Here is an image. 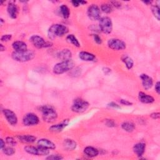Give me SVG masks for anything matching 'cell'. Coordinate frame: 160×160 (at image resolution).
I'll list each match as a JSON object with an SVG mask.
<instances>
[{
    "label": "cell",
    "mask_w": 160,
    "mask_h": 160,
    "mask_svg": "<svg viewBox=\"0 0 160 160\" xmlns=\"http://www.w3.org/2000/svg\"><path fill=\"white\" fill-rule=\"evenodd\" d=\"M68 28L61 24H52L48 29V38L53 40L58 37H61L68 32Z\"/></svg>",
    "instance_id": "6da1fadb"
},
{
    "label": "cell",
    "mask_w": 160,
    "mask_h": 160,
    "mask_svg": "<svg viewBox=\"0 0 160 160\" xmlns=\"http://www.w3.org/2000/svg\"><path fill=\"white\" fill-rule=\"evenodd\" d=\"M42 112V117L44 121L47 122H52L58 118V114L56 110L50 106H43L40 108Z\"/></svg>",
    "instance_id": "7a4b0ae2"
},
{
    "label": "cell",
    "mask_w": 160,
    "mask_h": 160,
    "mask_svg": "<svg viewBox=\"0 0 160 160\" xmlns=\"http://www.w3.org/2000/svg\"><path fill=\"white\" fill-rule=\"evenodd\" d=\"M74 62L70 59L68 61H62L55 64L53 67V72L56 74H61L68 71L71 70L74 67Z\"/></svg>",
    "instance_id": "3957f363"
},
{
    "label": "cell",
    "mask_w": 160,
    "mask_h": 160,
    "mask_svg": "<svg viewBox=\"0 0 160 160\" xmlns=\"http://www.w3.org/2000/svg\"><path fill=\"white\" fill-rule=\"evenodd\" d=\"M35 56L33 51L27 50L25 51H14L12 53V58L19 62H27L32 60Z\"/></svg>",
    "instance_id": "277c9868"
},
{
    "label": "cell",
    "mask_w": 160,
    "mask_h": 160,
    "mask_svg": "<svg viewBox=\"0 0 160 160\" xmlns=\"http://www.w3.org/2000/svg\"><path fill=\"white\" fill-rule=\"evenodd\" d=\"M29 40L34 46L37 48H46L51 47L52 44L49 41H45L42 37L38 35H33L30 38Z\"/></svg>",
    "instance_id": "5b68a950"
},
{
    "label": "cell",
    "mask_w": 160,
    "mask_h": 160,
    "mask_svg": "<svg viewBox=\"0 0 160 160\" xmlns=\"http://www.w3.org/2000/svg\"><path fill=\"white\" fill-rule=\"evenodd\" d=\"M89 102L85 100L80 98L74 99V102L71 106V110L73 112L80 113L84 112L89 107Z\"/></svg>",
    "instance_id": "8992f818"
},
{
    "label": "cell",
    "mask_w": 160,
    "mask_h": 160,
    "mask_svg": "<svg viewBox=\"0 0 160 160\" xmlns=\"http://www.w3.org/2000/svg\"><path fill=\"white\" fill-rule=\"evenodd\" d=\"M24 150L26 152L36 155V156H45L49 153V151L48 149L42 148L41 146H26Z\"/></svg>",
    "instance_id": "52a82bcc"
},
{
    "label": "cell",
    "mask_w": 160,
    "mask_h": 160,
    "mask_svg": "<svg viewBox=\"0 0 160 160\" xmlns=\"http://www.w3.org/2000/svg\"><path fill=\"white\" fill-rule=\"evenodd\" d=\"M99 28L104 34H110L112 30L111 19L107 16L101 18L99 20Z\"/></svg>",
    "instance_id": "ba28073f"
},
{
    "label": "cell",
    "mask_w": 160,
    "mask_h": 160,
    "mask_svg": "<svg viewBox=\"0 0 160 160\" xmlns=\"http://www.w3.org/2000/svg\"><path fill=\"white\" fill-rule=\"evenodd\" d=\"M108 45L110 49L115 51L123 50L126 47V44L123 41L116 38L109 39L108 41Z\"/></svg>",
    "instance_id": "9c48e42d"
},
{
    "label": "cell",
    "mask_w": 160,
    "mask_h": 160,
    "mask_svg": "<svg viewBox=\"0 0 160 160\" xmlns=\"http://www.w3.org/2000/svg\"><path fill=\"white\" fill-rule=\"evenodd\" d=\"M39 122V119L36 114L34 113L26 114L22 119V123L24 126H31L37 125Z\"/></svg>",
    "instance_id": "30bf717a"
},
{
    "label": "cell",
    "mask_w": 160,
    "mask_h": 160,
    "mask_svg": "<svg viewBox=\"0 0 160 160\" xmlns=\"http://www.w3.org/2000/svg\"><path fill=\"white\" fill-rule=\"evenodd\" d=\"M88 16L92 21L99 20L101 16V12L96 4H92L88 9Z\"/></svg>",
    "instance_id": "8fae6325"
},
{
    "label": "cell",
    "mask_w": 160,
    "mask_h": 160,
    "mask_svg": "<svg viewBox=\"0 0 160 160\" xmlns=\"http://www.w3.org/2000/svg\"><path fill=\"white\" fill-rule=\"evenodd\" d=\"M2 112L9 124L12 126H14L17 124L18 118L16 116V114L12 111L8 109H3Z\"/></svg>",
    "instance_id": "7c38bea8"
},
{
    "label": "cell",
    "mask_w": 160,
    "mask_h": 160,
    "mask_svg": "<svg viewBox=\"0 0 160 160\" xmlns=\"http://www.w3.org/2000/svg\"><path fill=\"white\" fill-rule=\"evenodd\" d=\"M139 77L142 81V85L144 89L148 90L152 86L153 81L151 77L146 74H142L140 75Z\"/></svg>",
    "instance_id": "4fadbf2b"
},
{
    "label": "cell",
    "mask_w": 160,
    "mask_h": 160,
    "mask_svg": "<svg viewBox=\"0 0 160 160\" xmlns=\"http://www.w3.org/2000/svg\"><path fill=\"white\" fill-rule=\"evenodd\" d=\"M37 144L38 146L48 149H54L56 148L55 144L48 139H40L38 141Z\"/></svg>",
    "instance_id": "5bb4252c"
},
{
    "label": "cell",
    "mask_w": 160,
    "mask_h": 160,
    "mask_svg": "<svg viewBox=\"0 0 160 160\" xmlns=\"http://www.w3.org/2000/svg\"><path fill=\"white\" fill-rule=\"evenodd\" d=\"M68 123H69V121L68 119H64L61 122H59L58 124H54V125L51 126L49 128V130L51 132H61L68 126Z\"/></svg>",
    "instance_id": "9a60e30c"
},
{
    "label": "cell",
    "mask_w": 160,
    "mask_h": 160,
    "mask_svg": "<svg viewBox=\"0 0 160 160\" xmlns=\"http://www.w3.org/2000/svg\"><path fill=\"white\" fill-rule=\"evenodd\" d=\"M8 12L12 19H16L18 14V8L13 2H9L7 8Z\"/></svg>",
    "instance_id": "2e32d148"
},
{
    "label": "cell",
    "mask_w": 160,
    "mask_h": 160,
    "mask_svg": "<svg viewBox=\"0 0 160 160\" xmlns=\"http://www.w3.org/2000/svg\"><path fill=\"white\" fill-rule=\"evenodd\" d=\"M138 98L141 102L145 103V104H151L154 101V99L152 96L149 94H147L143 92H139Z\"/></svg>",
    "instance_id": "e0dca14e"
},
{
    "label": "cell",
    "mask_w": 160,
    "mask_h": 160,
    "mask_svg": "<svg viewBox=\"0 0 160 160\" xmlns=\"http://www.w3.org/2000/svg\"><path fill=\"white\" fill-rule=\"evenodd\" d=\"M12 46L13 49L15 50V51L21 52V51H25L28 50V46L26 43L21 41H14L12 43Z\"/></svg>",
    "instance_id": "ac0fdd59"
},
{
    "label": "cell",
    "mask_w": 160,
    "mask_h": 160,
    "mask_svg": "<svg viewBox=\"0 0 160 160\" xmlns=\"http://www.w3.org/2000/svg\"><path fill=\"white\" fill-rule=\"evenodd\" d=\"M58 57L62 61H68L71 59L72 53L71 51L68 49H64L59 52L58 54Z\"/></svg>",
    "instance_id": "d6986e66"
},
{
    "label": "cell",
    "mask_w": 160,
    "mask_h": 160,
    "mask_svg": "<svg viewBox=\"0 0 160 160\" xmlns=\"http://www.w3.org/2000/svg\"><path fill=\"white\" fill-rule=\"evenodd\" d=\"M146 145L143 142L136 143L133 147V151L138 156H141L145 151Z\"/></svg>",
    "instance_id": "ffe728a7"
},
{
    "label": "cell",
    "mask_w": 160,
    "mask_h": 160,
    "mask_svg": "<svg viewBox=\"0 0 160 160\" xmlns=\"http://www.w3.org/2000/svg\"><path fill=\"white\" fill-rule=\"evenodd\" d=\"M17 138L21 142L24 143H32L36 140V138L35 136L29 134L18 135Z\"/></svg>",
    "instance_id": "44dd1931"
},
{
    "label": "cell",
    "mask_w": 160,
    "mask_h": 160,
    "mask_svg": "<svg viewBox=\"0 0 160 160\" xmlns=\"http://www.w3.org/2000/svg\"><path fill=\"white\" fill-rule=\"evenodd\" d=\"M79 58L84 61H92L95 59L96 56L92 53L86 51H81L79 53Z\"/></svg>",
    "instance_id": "7402d4cb"
},
{
    "label": "cell",
    "mask_w": 160,
    "mask_h": 160,
    "mask_svg": "<svg viewBox=\"0 0 160 160\" xmlns=\"http://www.w3.org/2000/svg\"><path fill=\"white\" fill-rule=\"evenodd\" d=\"M63 146L67 151H72L76 149L77 144L73 139H66L63 142Z\"/></svg>",
    "instance_id": "603a6c76"
},
{
    "label": "cell",
    "mask_w": 160,
    "mask_h": 160,
    "mask_svg": "<svg viewBox=\"0 0 160 160\" xmlns=\"http://www.w3.org/2000/svg\"><path fill=\"white\" fill-rule=\"evenodd\" d=\"M84 153L89 158H94L98 155L99 151L95 148L87 146L84 149Z\"/></svg>",
    "instance_id": "cb8c5ba5"
},
{
    "label": "cell",
    "mask_w": 160,
    "mask_h": 160,
    "mask_svg": "<svg viewBox=\"0 0 160 160\" xmlns=\"http://www.w3.org/2000/svg\"><path fill=\"white\" fill-rule=\"evenodd\" d=\"M122 61L125 64L126 67L128 69H131L133 67L134 61L130 57L124 55L122 57Z\"/></svg>",
    "instance_id": "d4e9b609"
},
{
    "label": "cell",
    "mask_w": 160,
    "mask_h": 160,
    "mask_svg": "<svg viewBox=\"0 0 160 160\" xmlns=\"http://www.w3.org/2000/svg\"><path fill=\"white\" fill-rule=\"evenodd\" d=\"M121 128L122 129H124V131H126L127 132H132L134 131V129L135 128V126L132 122L126 121V122H124L122 123Z\"/></svg>",
    "instance_id": "484cf974"
},
{
    "label": "cell",
    "mask_w": 160,
    "mask_h": 160,
    "mask_svg": "<svg viewBox=\"0 0 160 160\" xmlns=\"http://www.w3.org/2000/svg\"><path fill=\"white\" fill-rule=\"evenodd\" d=\"M66 39L68 40V41L70 43H71L73 46L77 47V48H79L80 47V43L78 41V39L73 35V34H69L66 37Z\"/></svg>",
    "instance_id": "4316f807"
},
{
    "label": "cell",
    "mask_w": 160,
    "mask_h": 160,
    "mask_svg": "<svg viewBox=\"0 0 160 160\" xmlns=\"http://www.w3.org/2000/svg\"><path fill=\"white\" fill-rule=\"evenodd\" d=\"M59 11H60L61 16L64 19H67V18H68L69 17V14H70L69 9L68 8V6H66V5L62 4V6H61V7L59 8Z\"/></svg>",
    "instance_id": "83f0119b"
},
{
    "label": "cell",
    "mask_w": 160,
    "mask_h": 160,
    "mask_svg": "<svg viewBox=\"0 0 160 160\" xmlns=\"http://www.w3.org/2000/svg\"><path fill=\"white\" fill-rule=\"evenodd\" d=\"M101 9L105 13H110L112 11V6L111 4L104 3L101 5Z\"/></svg>",
    "instance_id": "f1b7e54d"
},
{
    "label": "cell",
    "mask_w": 160,
    "mask_h": 160,
    "mask_svg": "<svg viewBox=\"0 0 160 160\" xmlns=\"http://www.w3.org/2000/svg\"><path fill=\"white\" fill-rule=\"evenodd\" d=\"M152 12L154 15V16L158 19V21H159L160 19V15H159V7L158 5H154L151 8Z\"/></svg>",
    "instance_id": "f546056e"
},
{
    "label": "cell",
    "mask_w": 160,
    "mask_h": 160,
    "mask_svg": "<svg viewBox=\"0 0 160 160\" xmlns=\"http://www.w3.org/2000/svg\"><path fill=\"white\" fill-rule=\"evenodd\" d=\"M2 151L7 156H11L14 154L15 149L11 146H8V147H4L2 149Z\"/></svg>",
    "instance_id": "4dcf8cb0"
},
{
    "label": "cell",
    "mask_w": 160,
    "mask_h": 160,
    "mask_svg": "<svg viewBox=\"0 0 160 160\" xmlns=\"http://www.w3.org/2000/svg\"><path fill=\"white\" fill-rule=\"evenodd\" d=\"M6 142L10 146H14L16 144V141L12 137H7L6 138Z\"/></svg>",
    "instance_id": "1f68e13d"
},
{
    "label": "cell",
    "mask_w": 160,
    "mask_h": 160,
    "mask_svg": "<svg viewBox=\"0 0 160 160\" xmlns=\"http://www.w3.org/2000/svg\"><path fill=\"white\" fill-rule=\"evenodd\" d=\"M62 158H63V157L59 154H52V155L49 156L48 157L46 158L47 159H52V160H59V159H61Z\"/></svg>",
    "instance_id": "d6a6232c"
},
{
    "label": "cell",
    "mask_w": 160,
    "mask_h": 160,
    "mask_svg": "<svg viewBox=\"0 0 160 160\" xmlns=\"http://www.w3.org/2000/svg\"><path fill=\"white\" fill-rule=\"evenodd\" d=\"M12 38V35L11 34H4L1 36V40L2 42H8L9 40H11Z\"/></svg>",
    "instance_id": "836d02e7"
},
{
    "label": "cell",
    "mask_w": 160,
    "mask_h": 160,
    "mask_svg": "<svg viewBox=\"0 0 160 160\" xmlns=\"http://www.w3.org/2000/svg\"><path fill=\"white\" fill-rule=\"evenodd\" d=\"M87 2L86 1H76V0H74V1H71V3L72 4V5L75 7H78L79 6L80 4H86Z\"/></svg>",
    "instance_id": "e575fe53"
},
{
    "label": "cell",
    "mask_w": 160,
    "mask_h": 160,
    "mask_svg": "<svg viewBox=\"0 0 160 160\" xmlns=\"http://www.w3.org/2000/svg\"><path fill=\"white\" fill-rule=\"evenodd\" d=\"M106 124L108 127H114L116 126L115 122L111 119H107L106 121Z\"/></svg>",
    "instance_id": "d590c367"
},
{
    "label": "cell",
    "mask_w": 160,
    "mask_h": 160,
    "mask_svg": "<svg viewBox=\"0 0 160 160\" xmlns=\"http://www.w3.org/2000/svg\"><path fill=\"white\" fill-rule=\"evenodd\" d=\"M93 38H94V41L98 44H101L102 43V39L97 34H94L93 35Z\"/></svg>",
    "instance_id": "8d00e7d4"
},
{
    "label": "cell",
    "mask_w": 160,
    "mask_h": 160,
    "mask_svg": "<svg viewBox=\"0 0 160 160\" xmlns=\"http://www.w3.org/2000/svg\"><path fill=\"white\" fill-rule=\"evenodd\" d=\"M120 103L123 104V105H126V106H131L132 104V102H131L130 101L126 100V99H121L120 100Z\"/></svg>",
    "instance_id": "74e56055"
},
{
    "label": "cell",
    "mask_w": 160,
    "mask_h": 160,
    "mask_svg": "<svg viewBox=\"0 0 160 160\" xmlns=\"http://www.w3.org/2000/svg\"><path fill=\"white\" fill-rule=\"evenodd\" d=\"M111 4L112 6H113L114 7H115L116 8H119L121 6V3L119 2H118V1H111Z\"/></svg>",
    "instance_id": "f35d334b"
},
{
    "label": "cell",
    "mask_w": 160,
    "mask_h": 160,
    "mask_svg": "<svg viewBox=\"0 0 160 160\" xmlns=\"http://www.w3.org/2000/svg\"><path fill=\"white\" fill-rule=\"evenodd\" d=\"M108 106L111 107V108H121L119 105H118V104H116V102H111L110 103H109Z\"/></svg>",
    "instance_id": "ab89813d"
},
{
    "label": "cell",
    "mask_w": 160,
    "mask_h": 160,
    "mask_svg": "<svg viewBox=\"0 0 160 160\" xmlns=\"http://www.w3.org/2000/svg\"><path fill=\"white\" fill-rule=\"evenodd\" d=\"M150 116L154 119H159V112H152Z\"/></svg>",
    "instance_id": "60d3db41"
},
{
    "label": "cell",
    "mask_w": 160,
    "mask_h": 160,
    "mask_svg": "<svg viewBox=\"0 0 160 160\" xmlns=\"http://www.w3.org/2000/svg\"><path fill=\"white\" fill-rule=\"evenodd\" d=\"M155 91L158 94L160 93V82L158 81L155 84Z\"/></svg>",
    "instance_id": "b9f144b4"
},
{
    "label": "cell",
    "mask_w": 160,
    "mask_h": 160,
    "mask_svg": "<svg viewBox=\"0 0 160 160\" xmlns=\"http://www.w3.org/2000/svg\"><path fill=\"white\" fill-rule=\"evenodd\" d=\"M102 71H103V72H104V73L105 74H109V72H111V69H109V68H104L103 69H102Z\"/></svg>",
    "instance_id": "7bdbcfd3"
},
{
    "label": "cell",
    "mask_w": 160,
    "mask_h": 160,
    "mask_svg": "<svg viewBox=\"0 0 160 160\" xmlns=\"http://www.w3.org/2000/svg\"><path fill=\"white\" fill-rule=\"evenodd\" d=\"M0 141H1V144H0L1 146H0V147H1V149H2L5 147V142L2 139H1Z\"/></svg>",
    "instance_id": "ee69618b"
},
{
    "label": "cell",
    "mask_w": 160,
    "mask_h": 160,
    "mask_svg": "<svg viewBox=\"0 0 160 160\" xmlns=\"http://www.w3.org/2000/svg\"><path fill=\"white\" fill-rule=\"evenodd\" d=\"M0 48H1V51H3L5 50V47H4L2 44H0Z\"/></svg>",
    "instance_id": "f6af8a7d"
},
{
    "label": "cell",
    "mask_w": 160,
    "mask_h": 160,
    "mask_svg": "<svg viewBox=\"0 0 160 160\" xmlns=\"http://www.w3.org/2000/svg\"><path fill=\"white\" fill-rule=\"evenodd\" d=\"M144 2L146 4H151L152 2V1H144Z\"/></svg>",
    "instance_id": "bcb514c9"
}]
</instances>
